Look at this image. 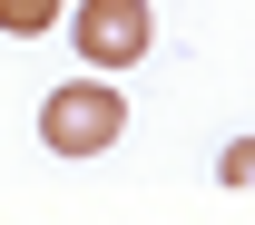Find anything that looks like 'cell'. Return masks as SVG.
Instances as JSON below:
<instances>
[{
	"label": "cell",
	"mask_w": 255,
	"mask_h": 225,
	"mask_svg": "<svg viewBox=\"0 0 255 225\" xmlns=\"http://www.w3.org/2000/svg\"><path fill=\"white\" fill-rule=\"evenodd\" d=\"M59 10H69V0H0V30H10V39H39V30H59Z\"/></svg>",
	"instance_id": "3"
},
{
	"label": "cell",
	"mask_w": 255,
	"mask_h": 225,
	"mask_svg": "<svg viewBox=\"0 0 255 225\" xmlns=\"http://www.w3.org/2000/svg\"><path fill=\"white\" fill-rule=\"evenodd\" d=\"M216 176H226V186H255V137H236V147H226Z\"/></svg>",
	"instance_id": "4"
},
{
	"label": "cell",
	"mask_w": 255,
	"mask_h": 225,
	"mask_svg": "<svg viewBox=\"0 0 255 225\" xmlns=\"http://www.w3.org/2000/svg\"><path fill=\"white\" fill-rule=\"evenodd\" d=\"M59 20H69V39H79L89 69H137L157 49V10H147V0H79Z\"/></svg>",
	"instance_id": "2"
},
{
	"label": "cell",
	"mask_w": 255,
	"mask_h": 225,
	"mask_svg": "<svg viewBox=\"0 0 255 225\" xmlns=\"http://www.w3.org/2000/svg\"><path fill=\"white\" fill-rule=\"evenodd\" d=\"M118 128H128V98L108 78H69V88L39 98V147L49 157H98V147H118Z\"/></svg>",
	"instance_id": "1"
}]
</instances>
